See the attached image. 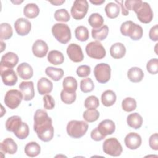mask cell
<instances>
[{"mask_svg":"<svg viewBox=\"0 0 158 158\" xmlns=\"http://www.w3.org/2000/svg\"><path fill=\"white\" fill-rule=\"evenodd\" d=\"M33 129L41 141L48 142L52 139L54 127L52 119L45 110L42 109L36 110L34 115Z\"/></svg>","mask_w":158,"mask_h":158,"instance_id":"cell-1","label":"cell"},{"mask_svg":"<svg viewBox=\"0 0 158 158\" xmlns=\"http://www.w3.org/2000/svg\"><path fill=\"white\" fill-rule=\"evenodd\" d=\"M125 8L128 10H133L138 20L144 23H150L153 19V12L150 5L141 0H127L124 2Z\"/></svg>","mask_w":158,"mask_h":158,"instance_id":"cell-2","label":"cell"},{"mask_svg":"<svg viewBox=\"0 0 158 158\" xmlns=\"http://www.w3.org/2000/svg\"><path fill=\"white\" fill-rule=\"evenodd\" d=\"M120 32L125 36H129L132 40H140L143 35L142 27L131 20L123 22L120 26Z\"/></svg>","mask_w":158,"mask_h":158,"instance_id":"cell-3","label":"cell"},{"mask_svg":"<svg viewBox=\"0 0 158 158\" xmlns=\"http://www.w3.org/2000/svg\"><path fill=\"white\" fill-rule=\"evenodd\" d=\"M88 128L86 122L82 120H71L67 125V133L73 138H80L85 135Z\"/></svg>","mask_w":158,"mask_h":158,"instance_id":"cell-4","label":"cell"},{"mask_svg":"<svg viewBox=\"0 0 158 158\" xmlns=\"http://www.w3.org/2000/svg\"><path fill=\"white\" fill-rule=\"evenodd\" d=\"M52 33L57 41L62 44H67L71 40L70 29L65 23H55L52 27Z\"/></svg>","mask_w":158,"mask_h":158,"instance_id":"cell-5","label":"cell"},{"mask_svg":"<svg viewBox=\"0 0 158 158\" xmlns=\"http://www.w3.org/2000/svg\"><path fill=\"white\" fill-rule=\"evenodd\" d=\"M102 149L104 153L113 157L119 156L123 151L122 145L115 138L106 139L103 143Z\"/></svg>","mask_w":158,"mask_h":158,"instance_id":"cell-6","label":"cell"},{"mask_svg":"<svg viewBox=\"0 0 158 158\" xmlns=\"http://www.w3.org/2000/svg\"><path fill=\"white\" fill-rule=\"evenodd\" d=\"M87 55L93 59H101L106 54V50L102 44L98 41H94L89 43L85 48Z\"/></svg>","mask_w":158,"mask_h":158,"instance_id":"cell-7","label":"cell"},{"mask_svg":"<svg viewBox=\"0 0 158 158\" xmlns=\"http://www.w3.org/2000/svg\"><path fill=\"white\" fill-rule=\"evenodd\" d=\"M111 69L109 64L101 63L97 64L94 69V75L100 83H106L110 78Z\"/></svg>","mask_w":158,"mask_h":158,"instance_id":"cell-8","label":"cell"},{"mask_svg":"<svg viewBox=\"0 0 158 158\" xmlns=\"http://www.w3.org/2000/svg\"><path fill=\"white\" fill-rule=\"evenodd\" d=\"M89 8L88 2L86 0H76L71 7L70 12L72 17L75 20L83 19L87 14Z\"/></svg>","mask_w":158,"mask_h":158,"instance_id":"cell-9","label":"cell"},{"mask_svg":"<svg viewBox=\"0 0 158 158\" xmlns=\"http://www.w3.org/2000/svg\"><path fill=\"white\" fill-rule=\"evenodd\" d=\"M23 94L17 89H10L7 91L4 97V103L10 109H16L23 99Z\"/></svg>","mask_w":158,"mask_h":158,"instance_id":"cell-10","label":"cell"},{"mask_svg":"<svg viewBox=\"0 0 158 158\" xmlns=\"http://www.w3.org/2000/svg\"><path fill=\"white\" fill-rule=\"evenodd\" d=\"M67 54L69 59L74 62H80L84 59L81 47L75 43H71L68 46Z\"/></svg>","mask_w":158,"mask_h":158,"instance_id":"cell-11","label":"cell"},{"mask_svg":"<svg viewBox=\"0 0 158 158\" xmlns=\"http://www.w3.org/2000/svg\"><path fill=\"white\" fill-rule=\"evenodd\" d=\"M1 77L4 84L6 86H14L17 81V76L12 69L0 68Z\"/></svg>","mask_w":158,"mask_h":158,"instance_id":"cell-12","label":"cell"},{"mask_svg":"<svg viewBox=\"0 0 158 158\" xmlns=\"http://www.w3.org/2000/svg\"><path fill=\"white\" fill-rule=\"evenodd\" d=\"M14 28L16 33L20 36L28 35L31 28V22L25 18H19L14 23Z\"/></svg>","mask_w":158,"mask_h":158,"instance_id":"cell-13","label":"cell"},{"mask_svg":"<svg viewBox=\"0 0 158 158\" xmlns=\"http://www.w3.org/2000/svg\"><path fill=\"white\" fill-rule=\"evenodd\" d=\"M18 62V56L12 52H8L2 56L0 62V68L13 69L17 64Z\"/></svg>","mask_w":158,"mask_h":158,"instance_id":"cell-14","label":"cell"},{"mask_svg":"<svg viewBox=\"0 0 158 158\" xmlns=\"http://www.w3.org/2000/svg\"><path fill=\"white\" fill-rule=\"evenodd\" d=\"M19 87L23 94V98L25 101H30L34 98L35 90L33 81H22L20 83Z\"/></svg>","mask_w":158,"mask_h":158,"instance_id":"cell-15","label":"cell"},{"mask_svg":"<svg viewBox=\"0 0 158 158\" xmlns=\"http://www.w3.org/2000/svg\"><path fill=\"white\" fill-rule=\"evenodd\" d=\"M124 142L125 146L130 149H136L141 144L142 139L141 136L134 132H131L127 135Z\"/></svg>","mask_w":158,"mask_h":158,"instance_id":"cell-16","label":"cell"},{"mask_svg":"<svg viewBox=\"0 0 158 158\" xmlns=\"http://www.w3.org/2000/svg\"><path fill=\"white\" fill-rule=\"evenodd\" d=\"M32 51L36 57H44L48 51V46L44 41L38 40L33 44Z\"/></svg>","mask_w":158,"mask_h":158,"instance_id":"cell-17","label":"cell"},{"mask_svg":"<svg viewBox=\"0 0 158 158\" xmlns=\"http://www.w3.org/2000/svg\"><path fill=\"white\" fill-rule=\"evenodd\" d=\"M98 131L104 136H106L112 135L115 130V125L114 122L109 119H106L101 121L98 125Z\"/></svg>","mask_w":158,"mask_h":158,"instance_id":"cell-18","label":"cell"},{"mask_svg":"<svg viewBox=\"0 0 158 158\" xmlns=\"http://www.w3.org/2000/svg\"><path fill=\"white\" fill-rule=\"evenodd\" d=\"M1 152L14 154L17 151V145L10 138H7L0 144Z\"/></svg>","mask_w":158,"mask_h":158,"instance_id":"cell-19","label":"cell"},{"mask_svg":"<svg viewBox=\"0 0 158 158\" xmlns=\"http://www.w3.org/2000/svg\"><path fill=\"white\" fill-rule=\"evenodd\" d=\"M19 76L23 80H28L33 77V70L31 66L26 62L21 63L17 68Z\"/></svg>","mask_w":158,"mask_h":158,"instance_id":"cell-20","label":"cell"},{"mask_svg":"<svg viewBox=\"0 0 158 158\" xmlns=\"http://www.w3.org/2000/svg\"><path fill=\"white\" fill-rule=\"evenodd\" d=\"M38 91L41 95H44L51 93L53 88L52 83L47 78H41L37 83Z\"/></svg>","mask_w":158,"mask_h":158,"instance_id":"cell-21","label":"cell"},{"mask_svg":"<svg viewBox=\"0 0 158 158\" xmlns=\"http://www.w3.org/2000/svg\"><path fill=\"white\" fill-rule=\"evenodd\" d=\"M126 53V48L122 43H115L110 48V56L114 59H121Z\"/></svg>","mask_w":158,"mask_h":158,"instance_id":"cell-22","label":"cell"},{"mask_svg":"<svg viewBox=\"0 0 158 158\" xmlns=\"http://www.w3.org/2000/svg\"><path fill=\"white\" fill-rule=\"evenodd\" d=\"M127 77L130 81L133 83H138L143 80L144 77V73L140 68L133 67L128 70L127 72Z\"/></svg>","mask_w":158,"mask_h":158,"instance_id":"cell-23","label":"cell"},{"mask_svg":"<svg viewBox=\"0 0 158 158\" xmlns=\"http://www.w3.org/2000/svg\"><path fill=\"white\" fill-rule=\"evenodd\" d=\"M22 119L19 116L14 115L9 117L6 122V128L10 132L14 133L22 125Z\"/></svg>","mask_w":158,"mask_h":158,"instance_id":"cell-24","label":"cell"},{"mask_svg":"<svg viewBox=\"0 0 158 158\" xmlns=\"http://www.w3.org/2000/svg\"><path fill=\"white\" fill-rule=\"evenodd\" d=\"M127 122L129 127L136 130L142 126L143 120L142 117L138 113L134 112L128 115Z\"/></svg>","mask_w":158,"mask_h":158,"instance_id":"cell-25","label":"cell"},{"mask_svg":"<svg viewBox=\"0 0 158 158\" xmlns=\"http://www.w3.org/2000/svg\"><path fill=\"white\" fill-rule=\"evenodd\" d=\"M109 33V28L107 25H104L99 28H93L91 35L93 39L100 41L105 40Z\"/></svg>","mask_w":158,"mask_h":158,"instance_id":"cell-26","label":"cell"},{"mask_svg":"<svg viewBox=\"0 0 158 158\" xmlns=\"http://www.w3.org/2000/svg\"><path fill=\"white\" fill-rule=\"evenodd\" d=\"M117 96L112 90H106L101 95V101L106 107H110L115 102Z\"/></svg>","mask_w":158,"mask_h":158,"instance_id":"cell-27","label":"cell"},{"mask_svg":"<svg viewBox=\"0 0 158 158\" xmlns=\"http://www.w3.org/2000/svg\"><path fill=\"white\" fill-rule=\"evenodd\" d=\"M48 60L52 65H60L64 61V56L61 52L57 50H52L48 55Z\"/></svg>","mask_w":158,"mask_h":158,"instance_id":"cell-28","label":"cell"},{"mask_svg":"<svg viewBox=\"0 0 158 158\" xmlns=\"http://www.w3.org/2000/svg\"><path fill=\"white\" fill-rule=\"evenodd\" d=\"M46 74L52 80L57 81L64 76V72L62 69L53 67H48L45 70Z\"/></svg>","mask_w":158,"mask_h":158,"instance_id":"cell-29","label":"cell"},{"mask_svg":"<svg viewBox=\"0 0 158 158\" xmlns=\"http://www.w3.org/2000/svg\"><path fill=\"white\" fill-rule=\"evenodd\" d=\"M41 152L40 146L36 142H30L25 147V153L30 157L37 156Z\"/></svg>","mask_w":158,"mask_h":158,"instance_id":"cell-30","label":"cell"},{"mask_svg":"<svg viewBox=\"0 0 158 158\" xmlns=\"http://www.w3.org/2000/svg\"><path fill=\"white\" fill-rule=\"evenodd\" d=\"M62 86L65 91L73 93L75 92L77 89V81L74 77L68 76L64 78L62 82Z\"/></svg>","mask_w":158,"mask_h":158,"instance_id":"cell-31","label":"cell"},{"mask_svg":"<svg viewBox=\"0 0 158 158\" xmlns=\"http://www.w3.org/2000/svg\"><path fill=\"white\" fill-rule=\"evenodd\" d=\"M40 13L38 6L34 3L27 4L23 8V14L25 17L30 19L36 17Z\"/></svg>","mask_w":158,"mask_h":158,"instance_id":"cell-32","label":"cell"},{"mask_svg":"<svg viewBox=\"0 0 158 158\" xmlns=\"http://www.w3.org/2000/svg\"><path fill=\"white\" fill-rule=\"evenodd\" d=\"M105 12L107 16L110 19H115L120 13V6L114 2H109L105 7Z\"/></svg>","mask_w":158,"mask_h":158,"instance_id":"cell-33","label":"cell"},{"mask_svg":"<svg viewBox=\"0 0 158 158\" xmlns=\"http://www.w3.org/2000/svg\"><path fill=\"white\" fill-rule=\"evenodd\" d=\"M88 23L93 28H99L104 23L103 17L98 13H93L88 18Z\"/></svg>","mask_w":158,"mask_h":158,"instance_id":"cell-34","label":"cell"},{"mask_svg":"<svg viewBox=\"0 0 158 158\" xmlns=\"http://www.w3.org/2000/svg\"><path fill=\"white\" fill-rule=\"evenodd\" d=\"M13 34L12 27L7 23H2L0 25V38L2 40L10 39Z\"/></svg>","mask_w":158,"mask_h":158,"instance_id":"cell-35","label":"cell"},{"mask_svg":"<svg viewBox=\"0 0 158 158\" xmlns=\"http://www.w3.org/2000/svg\"><path fill=\"white\" fill-rule=\"evenodd\" d=\"M75 38L80 41H86L89 38V31L88 28L83 25L77 27L75 30Z\"/></svg>","mask_w":158,"mask_h":158,"instance_id":"cell-36","label":"cell"},{"mask_svg":"<svg viewBox=\"0 0 158 158\" xmlns=\"http://www.w3.org/2000/svg\"><path fill=\"white\" fill-rule=\"evenodd\" d=\"M83 117L87 122H93L96 121L99 117V112L96 109H88L84 111Z\"/></svg>","mask_w":158,"mask_h":158,"instance_id":"cell-37","label":"cell"},{"mask_svg":"<svg viewBox=\"0 0 158 158\" xmlns=\"http://www.w3.org/2000/svg\"><path fill=\"white\" fill-rule=\"evenodd\" d=\"M136 100L131 97L125 98L122 102V107L123 110L126 112L133 111L136 108Z\"/></svg>","mask_w":158,"mask_h":158,"instance_id":"cell-38","label":"cell"},{"mask_svg":"<svg viewBox=\"0 0 158 158\" xmlns=\"http://www.w3.org/2000/svg\"><path fill=\"white\" fill-rule=\"evenodd\" d=\"M14 134L20 139H24L27 138L29 135V127L28 125L25 122H22L21 126L14 133Z\"/></svg>","mask_w":158,"mask_h":158,"instance_id":"cell-39","label":"cell"},{"mask_svg":"<svg viewBox=\"0 0 158 158\" xmlns=\"http://www.w3.org/2000/svg\"><path fill=\"white\" fill-rule=\"evenodd\" d=\"M94 85L90 78H86L81 80L80 81V89L82 92L87 93L93 90Z\"/></svg>","mask_w":158,"mask_h":158,"instance_id":"cell-40","label":"cell"},{"mask_svg":"<svg viewBox=\"0 0 158 158\" xmlns=\"http://www.w3.org/2000/svg\"><path fill=\"white\" fill-rule=\"evenodd\" d=\"M76 93H70L63 89L60 93V98L63 102L67 104H70L75 102L76 99Z\"/></svg>","mask_w":158,"mask_h":158,"instance_id":"cell-41","label":"cell"},{"mask_svg":"<svg viewBox=\"0 0 158 158\" xmlns=\"http://www.w3.org/2000/svg\"><path fill=\"white\" fill-rule=\"evenodd\" d=\"M54 19L58 22H67L70 20V15L65 9H60L55 12Z\"/></svg>","mask_w":158,"mask_h":158,"instance_id":"cell-42","label":"cell"},{"mask_svg":"<svg viewBox=\"0 0 158 158\" xmlns=\"http://www.w3.org/2000/svg\"><path fill=\"white\" fill-rule=\"evenodd\" d=\"M84 105L86 109H96L99 106V101L96 96L92 95L86 98Z\"/></svg>","mask_w":158,"mask_h":158,"instance_id":"cell-43","label":"cell"},{"mask_svg":"<svg viewBox=\"0 0 158 158\" xmlns=\"http://www.w3.org/2000/svg\"><path fill=\"white\" fill-rule=\"evenodd\" d=\"M146 69L149 73L157 74L158 72V59L154 58L149 60L146 64Z\"/></svg>","mask_w":158,"mask_h":158,"instance_id":"cell-44","label":"cell"},{"mask_svg":"<svg viewBox=\"0 0 158 158\" xmlns=\"http://www.w3.org/2000/svg\"><path fill=\"white\" fill-rule=\"evenodd\" d=\"M43 102H44V108L48 110H51L54 109L55 106V101L52 96L49 94H45L43 96Z\"/></svg>","mask_w":158,"mask_h":158,"instance_id":"cell-45","label":"cell"},{"mask_svg":"<svg viewBox=\"0 0 158 158\" xmlns=\"http://www.w3.org/2000/svg\"><path fill=\"white\" fill-rule=\"evenodd\" d=\"M77 74L80 77H86L91 73V68L86 65L79 66L77 69Z\"/></svg>","mask_w":158,"mask_h":158,"instance_id":"cell-46","label":"cell"},{"mask_svg":"<svg viewBox=\"0 0 158 158\" xmlns=\"http://www.w3.org/2000/svg\"><path fill=\"white\" fill-rule=\"evenodd\" d=\"M149 144L151 149L158 150V135L157 133L152 135L149 138Z\"/></svg>","mask_w":158,"mask_h":158,"instance_id":"cell-47","label":"cell"},{"mask_svg":"<svg viewBox=\"0 0 158 158\" xmlns=\"http://www.w3.org/2000/svg\"><path fill=\"white\" fill-rule=\"evenodd\" d=\"M105 136L102 135L98 130V128H95L91 132V138L92 139L96 141H100L105 138Z\"/></svg>","mask_w":158,"mask_h":158,"instance_id":"cell-48","label":"cell"},{"mask_svg":"<svg viewBox=\"0 0 158 158\" xmlns=\"http://www.w3.org/2000/svg\"><path fill=\"white\" fill-rule=\"evenodd\" d=\"M149 38L153 41H157L158 40V25H155L149 30Z\"/></svg>","mask_w":158,"mask_h":158,"instance_id":"cell-49","label":"cell"},{"mask_svg":"<svg viewBox=\"0 0 158 158\" xmlns=\"http://www.w3.org/2000/svg\"><path fill=\"white\" fill-rule=\"evenodd\" d=\"M115 2H117L119 6H120L121 10H122V14L123 15H128L129 12L125 8L124 5H123V2H124L123 1H115Z\"/></svg>","mask_w":158,"mask_h":158,"instance_id":"cell-50","label":"cell"},{"mask_svg":"<svg viewBox=\"0 0 158 158\" xmlns=\"http://www.w3.org/2000/svg\"><path fill=\"white\" fill-rule=\"evenodd\" d=\"M49 2L54 6H60L62 5L63 3L65 2V0H62V1H49Z\"/></svg>","mask_w":158,"mask_h":158,"instance_id":"cell-51","label":"cell"},{"mask_svg":"<svg viewBox=\"0 0 158 158\" xmlns=\"http://www.w3.org/2000/svg\"><path fill=\"white\" fill-rule=\"evenodd\" d=\"M105 2L104 0H96V1H90V2L95 4V5H101L102 3H104Z\"/></svg>","mask_w":158,"mask_h":158,"instance_id":"cell-52","label":"cell"},{"mask_svg":"<svg viewBox=\"0 0 158 158\" xmlns=\"http://www.w3.org/2000/svg\"><path fill=\"white\" fill-rule=\"evenodd\" d=\"M1 52H2L4 51V49L6 48V44L4 43L2 40L1 41Z\"/></svg>","mask_w":158,"mask_h":158,"instance_id":"cell-53","label":"cell"},{"mask_svg":"<svg viewBox=\"0 0 158 158\" xmlns=\"http://www.w3.org/2000/svg\"><path fill=\"white\" fill-rule=\"evenodd\" d=\"M23 2V1H18V2H17H17L15 1V2H14V3H15V4H19V3H20V2Z\"/></svg>","mask_w":158,"mask_h":158,"instance_id":"cell-54","label":"cell"}]
</instances>
